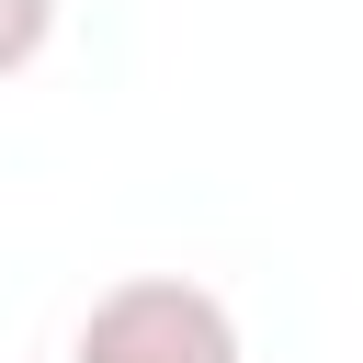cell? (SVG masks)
Listing matches in <instances>:
<instances>
[{
  "mask_svg": "<svg viewBox=\"0 0 363 363\" xmlns=\"http://www.w3.org/2000/svg\"><path fill=\"white\" fill-rule=\"evenodd\" d=\"M45 45H57V0H0V79L34 68Z\"/></svg>",
  "mask_w": 363,
  "mask_h": 363,
  "instance_id": "cell-2",
  "label": "cell"
},
{
  "mask_svg": "<svg viewBox=\"0 0 363 363\" xmlns=\"http://www.w3.org/2000/svg\"><path fill=\"white\" fill-rule=\"evenodd\" d=\"M68 363H250V352H238V318H227L216 284H193V272H125V284L91 295Z\"/></svg>",
  "mask_w": 363,
  "mask_h": 363,
  "instance_id": "cell-1",
  "label": "cell"
}]
</instances>
